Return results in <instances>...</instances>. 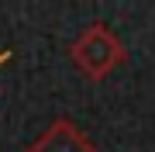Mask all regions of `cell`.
<instances>
[{
  "instance_id": "obj_3",
  "label": "cell",
  "mask_w": 155,
  "mask_h": 152,
  "mask_svg": "<svg viewBox=\"0 0 155 152\" xmlns=\"http://www.w3.org/2000/svg\"><path fill=\"white\" fill-rule=\"evenodd\" d=\"M7 56H11V52H4V56H0V62H4V59H7Z\"/></svg>"
},
{
  "instance_id": "obj_2",
  "label": "cell",
  "mask_w": 155,
  "mask_h": 152,
  "mask_svg": "<svg viewBox=\"0 0 155 152\" xmlns=\"http://www.w3.org/2000/svg\"><path fill=\"white\" fill-rule=\"evenodd\" d=\"M24 152H97V145L69 118H55Z\"/></svg>"
},
{
  "instance_id": "obj_1",
  "label": "cell",
  "mask_w": 155,
  "mask_h": 152,
  "mask_svg": "<svg viewBox=\"0 0 155 152\" xmlns=\"http://www.w3.org/2000/svg\"><path fill=\"white\" fill-rule=\"evenodd\" d=\"M127 59V52L121 45L114 31H107V24H90V28L72 42V62L90 76V79H104L110 69H117Z\"/></svg>"
}]
</instances>
